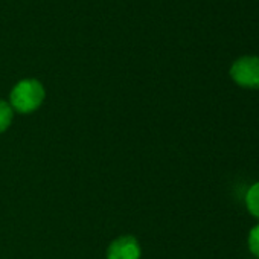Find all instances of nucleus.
<instances>
[{"label":"nucleus","mask_w":259,"mask_h":259,"mask_svg":"<svg viewBox=\"0 0 259 259\" xmlns=\"http://www.w3.org/2000/svg\"><path fill=\"white\" fill-rule=\"evenodd\" d=\"M45 99V89L35 79L20 81L11 92V104L20 113L37 110Z\"/></svg>","instance_id":"1"},{"label":"nucleus","mask_w":259,"mask_h":259,"mask_svg":"<svg viewBox=\"0 0 259 259\" xmlns=\"http://www.w3.org/2000/svg\"><path fill=\"white\" fill-rule=\"evenodd\" d=\"M230 75L245 89H259V57H242L232 64Z\"/></svg>","instance_id":"2"},{"label":"nucleus","mask_w":259,"mask_h":259,"mask_svg":"<svg viewBox=\"0 0 259 259\" xmlns=\"http://www.w3.org/2000/svg\"><path fill=\"white\" fill-rule=\"evenodd\" d=\"M107 259H141L139 242L133 236L114 239L107 250Z\"/></svg>","instance_id":"3"},{"label":"nucleus","mask_w":259,"mask_h":259,"mask_svg":"<svg viewBox=\"0 0 259 259\" xmlns=\"http://www.w3.org/2000/svg\"><path fill=\"white\" fill-rule=\"evenodd\" d=\"M245 206H247V210L259 220V182L251 185V188L247 191V195H245Z\"/></svg>","instance_id":"4"},{"label":"nucleus","mask_w":259,"mask_h":259,"mask_svg":"<svg viewBox=\"0 0 259 259\" xmlns=\"http://www.w3.org/2000/svg\"><path fill=\"white\" fill-rule=\"evenodd\" d=\"M13 120V110L11 107L4 102V101H0V133H4L5 130L10 126Z\"/></svg>","instance_id":"5"},{"label":"nucleus","mask_w":259,"mask_h":259,"mask_svg":"<svg viewBox=\"0 0 259 259\" xmlns=\"http://www.w3.org/2000/svg\"><path fill=\"white\" fill-rule=\"evenodd\" d=\"M248 250L259 259V224L254 226L248 233Z\"/></svg>","instance_id":"6"}]
</instances>
